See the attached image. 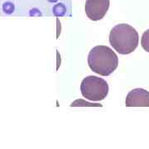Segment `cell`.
I'll return each mask as SVG.
<instances>
[{
	"mask_svg": "<svg viewBox=\"0 0 149 149\" xmlns=\"http://www.w3.org/2000/svg\"><path fill=\"white\" fill-rule=\"evenodd\" d=\"M88 65L92 71L103 76H108L117 69L118 58L111 48L107 46H96L88 56Z\"/></svg>",
	"mask_w": 149,
	"mask_h": 149,
	"instance_id": "cell-1",
	"label": "cell"
},
{
	"mask_svg": "<svg viewBox=\"0 0 149 149\" xmlns=\"http://www.w3.org/2000/svg\"><path fill=\"white\" fill-rule=\"evenodd\" d=\"M139 33L132 26L122 23L113 27L109 33V43L121 55L132 53L139 46Z\"/></svg>",
	"mask_w": 149,
	"mask_h": 149,
	"instance_id": "cell-2",
	"label": "cell"
},
{
	"mask_svg": "<svg viewBox=\"0 0 149 149\" xmlns=\"http://www.w3.org/2000/svg\"><path fill=\"white\" fill-rule=\"evenodd\" d=\"M80 91L83 97L91 101L104 100L109 94V85L102 78L90 75L82 80Z\"/></svg>",
	"mask_w": 149,
	"mask_h": 149,
	"instance_id": "cell-3",
	"label": "cell"
},
{
	"mask_svg": "<svg viewBox=\"0 0 149 149\" xmlns=\"http://www.w3.org/2000/svg\"><path fill=\"white\" fill-rule=\"evenodd\" d=\"M109 8V0H86L85 13L92 21L101 20Z\"/></svg>",
	"mask_w": 149,
	"mask_h": 149,
	"instance_id": "cell-4",
	"label": "cell"
},
{
	"mask_svg": "<svg viewBox=\"0 0 149 149\" xmlns=\"http://www.w3.org/2000/svg\"><path fill=\"white\" fill-rule=\"evenodd\" d=\"M127 107H149V92L138 88L128 94L125 100Z\"/></svg>",
	"mask_w": 149,
	"mask_h": 149,
	"instance_id": "cell-5",
	"label": "cell"
},
{
	"mask_svg": "<svg viewBox=\"0 0 149 149\" xmlns=\"http://www.w3.org/2000/svg\"><path fill=\"white\" fill-rule=\"evenodd\" d=\"M67 8L62 3H59L52 8V13L56 17H63L66 14Z\"/></svg>",
	"mask_w": 149,
	"mask_h": 149,
	"instance_id": "cell-6",
	"label": "cell"
},
{
	"mask_svg": "<svg viewBox=\"0 0 149 149\" xmlns=\"http://www.w3.org/2000/svg\"><path fill=\"white\" fill-rule=\"evenodd\" d=\"M2 9L5 14H12L15 10V6L13 3H12L10 1H7L3 3Z\"/></svg>",
	"mask_w": 149,
	"mask_h": 149,
	"instance_id": "cell-7",
	"label": "cell"
},
{
	"mask_svg": "<svg viewBox=\"0 0 149 149\" xmlns=\"http://www.w3.org/2000/svg\"><path fill=\"white\" fill-rule=\"evenodd\" d=\"M141 45L143 50L149 52V29L143 32L141 39Z\"/></svg>",
	"mask_w": 149,
	"mask_h": 149,
	"instance_id": "cell-8",
	"label": "cell"
},
{
	"mask_svg": "<svg viewBox=\"0 0 149 149\" xmlns=\"http://www.w3.org/2000/svg\"><path fill=\"white\" fill-rule=\"evenodd\" d=\"M70 106H100L102 105L100 104H93V103H88V102H85V100H77L74 101Z\"/></svg>",
	"mask_w": 149,
	"mask_h": 149,
	"instance_id": "cell-9",
	"label": "cell"
},
{
	"mask_svg": "<svg viewBox=\"0 0 149 149\" xmlns=\"http://www.w3.org/2000/svg\"><path fill=\"white\" fill-rule=\"evenodd\" d=\"M30 16H41L42 15V13L41 11L37 8H32L30 10Z\"/></svg>",
	"mask_w": 149,
	"mask_h": 149,
	"instance_id": "cell-10",
	"label": "cell"
},
{
	"mask_svg": "<svg viewBox=\"0 0 149 149\" xmlns=\"http://www.w3.org/2000/svg\"><path fill=\"white\" fill-rule=\"evenodd\" d=\"M48 2H50V3H56L58 0H47Z\"/></svg>",
	"mask_w": 149,
	"mask_h": 149,
	"instance_id": "cell-11",
	"label": "cell"
}]
</instances>
